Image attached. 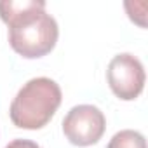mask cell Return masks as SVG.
<instances>
[{"label": "cell", "instance_id": "obj_1", "mask_svg": "<svg viewBox=\"0 0 148 148\" xmlns=\"http://www.w3.org/2000/svg\"><path fill=\"white\" fill-rule=\"evenodd\" d=\"M0 19L9 26L11 47L26 59L42 58L56 47L59 28L45 12L44 0H2Z\"/></svg>", "mask_w": 148, "mask_h": 148}, {"label": "cell", "instance_id": "obj_2", "mask_svg": "<svg viewBox=\"0 0 148 148\" xmlns=\"http://www.w3.org/2000/svg\"><path fill=\"white\" fill-rule=\"evenodd\" d=\"M63 94L58 82L49 77L28 80L11 103L9 117L19 129L37 131L45 127L61 105Z\"/></svg>", "mask_w": 148, "mask_h": 148}, {"label": "cell", "instance_id": "obj_3", "mask_svg": "<svg viewBox=\"0 0 148 148\" xmlns=\"http://www.w3.org/2000/svg\"><path fill=\"white\" fill-rule=\"evenodd\" d=\"M106 129L105 113L94 105H77L63 119V132L75 146L96 145Z\"/></svg>", "mask_w": 148, "mask_h": 148}, {"label": "cell", "instance_id": "obj_4", "mask_svg": "<svg viewBox=\"0 0 148 148\" xmlns=\"http://www.w3.org/2000/svg\"><path fill=\"white\" fill-rule=\"evenodd\" d=\"M106 79L112 92L122 101L136 99L145 89V66L143 63L129 52L117 54L106 70Z\"/></svg>", "mask_w": 148, "mask_h": 148}, {"label": "cell", "instance_id": "obj_5", "mask_svg": "<svg viewBox=\"0 0 148 148\" xmlns=\"http://www.w3.org/2000/svg\"><path fill=\"white\" fill-rule=\"evenodd\" d=\"M106 148H146V139L134 129H124L113 134Z\"/></svg>", "mask_w": 148, "mask_h": 148}, {"label": "cell", "instance_id": "obj_6", "mask_svg": "<svg viewBox=\"0 0 148 148\" xmlns=\"http://www.w3.org/2000/svg\"><path fill=\"white\" fill-rule=\"evenodd\" d=\"M5 148H40V145H37L35 141H30V139H14Z\"/></svg>", "mask_w": 148, "mask_h": 148}]
</instances>
